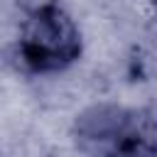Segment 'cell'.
I'll use <instances>...</instances> for the list:
<instances>
[{
    "instance_id": "cell-3",
    "label": "cell",
    "mask_w": 157,
    "mask_h": 157,
    "mask_svg": "<svg viewBox=\"0 0 157 157\" xmlns=\"http://www.w3.org/2000/svg\"><path fill=\"white\" fill-rule=\"evenodd\" d=\"M147 2H150V5H152V10L157 12V0H147Z\"/></svg>"
},
{
    "instance_id": "cell-2",
    "label": "cell",
    "mask_w": 157,
    "mask_h": 157,
    "mask_svg": "<svg viewBox=\"0 0 157 157\" xmlns=\"http://www.w3.org/2000/svg\"><path fill=\"white\" fill-rule=\"evenodd\" d=\"M83 49L81 29L59 2L37 5L22 25L17 59L29 74H59L78 61Z\"/></svg>"
},
{
    "instance_id": "cell-1",
    "label": "cell",
    "mask_w": 157,
    "mask_h": 157,
    "mask_svg": "<svg viewBox=\"0 0 157 157\" xmlns=\"http://www.w3.org/2000/svg\"><path fill=\"white\" fill-rule=\"evenodd\" d=\"M71 135L88 157H157V105L96 103L76 115Z\"/></svg>"
}]
</instances>
